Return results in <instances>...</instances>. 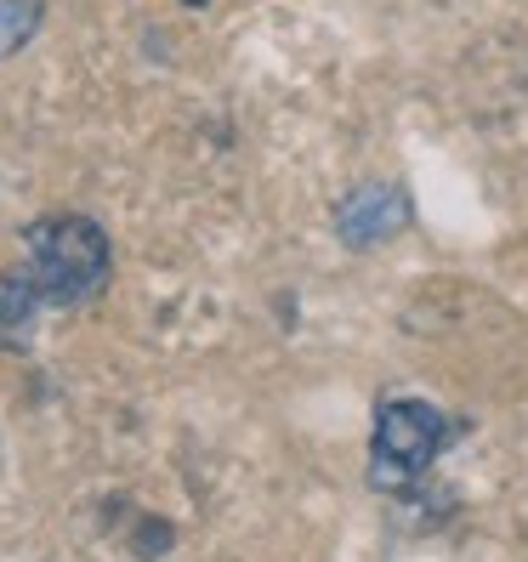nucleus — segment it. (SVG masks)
Here are the masks:
<instances>
[{"label": "nucleus", "instance_id": "obj_5", "mask_svg": "<svg viewBox=\"0 0 528 562\" xmlns=\"http://www.w3.org/2000/svg\"><path fill=\"white\" fill-rule=\"evenodd\" d=\"M41 307V295L23 284V273H12V279H0V347H7L18 329L29 324V313Z\"/></svg>", "mask_w": 528, "mask_h": 562}, {"label": "nucleus", "instance_id": "obj_1", "mask_svg": "<svg viewBox=\"0 0 528 562\" xmlns=\"http://www.w3.org/2000/svg\"><path fill=\"white\" fill-rule=\"evenodd\" d=\"M23 284L41 295V307L91 302L109 284V234L91 216H41L23 234Z\"/></svg>", "mask_w": 528, "mask_h": 562}, {"label": "nucleus", "instance_id": "obj_2", "mask_svg": "<svg viewBox=\"0 0 528 562\" xmlns=\"http://www.w3.org/2000/svg\"><path fill=\"white\" fill-rule=\"evenodd\" d=\"M449 443V420L420 398H386L375 409V443H370V483L375 488H409Z\"/></svg>", "mask_w": 528, "mask_h": 562}, {"label": "nucleus", "instance_id": "obj_6", "mask_svg": "<svg viewBox=\"0 0 528 562\" xmlns=\"http://www.w3.org/2000/svg\"><path fill=\"white\" fill-rule=\"evenodd\" d=\"M188 7H211V0H188Z\"/></svg>", "mask_w": 528, "mask_h": 562}, {"label": "nucleus", "instance_id": "obj_3", "mask_svg": "<svg viewBox=\"0 0 528 562\" xmlns=\"http://www.w3.org/2000/svg\"><path fill=\"white\" fill-rule=\"evenodd\" d=\"M409 222V200L392 182H364L341 200V239L352 250H370L381 239H392Z\"/></svg>", "mask_w": 528, "mask_h": 562}, {"label": "nucleus", "instance_id": "obj_4", "mask_svg": "<svg viewBox=\"0 0 528 562\" xmlns=\"http://www.w3.org/2000/svg\"><path fill=\"white\" fill-rule=\"evenodd\" d=\"M41 29V0H0V57L23 52Z\"/></svg>", "mask_w": 528, "mask_h": 562}]
</instances>
